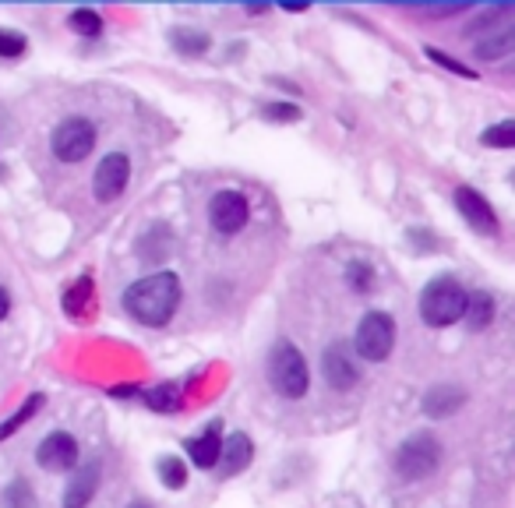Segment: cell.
<instances>
[{
	"label": "cell",
	"instance_id": "cell-10",
	"mask_svg": "<svg viewBox=\"0 0 515 508\" xmlns=\"http://www.w3.org/2000/svg\"><path fill=\"white\" fill-rule=\"evenodd\" d=\"M321 375L336 392H346V388H353L360 381V367H357V360L349 357V349L343 342H332L325 349V357H321Z\"/></svg>",
	"mask_w": 515,
	"mask_h": 508
},
{
	"label": "cell",
	"instance_id": "cell-7",
	"mask_svg": "<svg viewBox=\"0 0 515 508\" xmlns=\"http://www.w3.org/2000/svg\"><path fill=\"white\" fill-rule=\"evenodd\" d=\"M248 215H251V209H248V198L240 191H219L209 205V219H212L215 233H222V237L240 233L248 226Z\"/></svg>",
	"mask_w": 515,
	"mask_h": 508
},
{
	"label": "cell",
	"instance_id": "cell-12",
	"mask_svg": "<svg viewBox=\"0 0 515 508\" xmlns=\"http://www.w3.org/2000/svg\"><path fill=\"white\" fill-rule=\"evenodd\" d=\"M255 459V441L248 438V434H240V431H233L226 441H222V449H219V473L230 480V476H237V473H244L248 466Z\"/></svg>",
	"mask_w": 515,
	"mask_h": 508
},
{
	"label": "cell",
	"instance_id": "cell-20",
	"mask_svg": "<svg viewBox=\"0 0 515 508\" xmlns=\"http://www.w3.org/2000/svg\"><path fill=\"white\" fill-rule=\"evenodd\" d=\"M43 403H46V395H43V392H32V395H29V399H25L22 406H18V413H14V417H7V421H0V441H4V438H11L14 431H22V423H25V421H32V417H36V413L43 410Z\"/></svg>",
	"mask_w": 515,
	"mask_h": 508
},
{
	"label": "cell",
	"instance_id": "cell-18",
	"mask_svg": "<svg viewBox=\"0 0 515 508\" xmlns=\"http://www.w3.org/2000/svg\"><path fill=\"white\" fill-rule=\"evenodd\" d=\"M170 46L180 57H202V53H209L212 40L198 29H170Z\"/></svg>",
	"mask_w": 515,
	"mask_h": 508
},
{
	"label": "cell",
	"instance_id": "cell-9",
	"mask_svg": "<svg viewBox=\"0 0 515 508\" xmlns=\"http://www.w3.org/2000/svg\"><path fill=\"white\" fill-rule=\"evenodd\" d=\"M36 463L50 469V473H68L78 466V441L68 434V431H53L46 434L36 449Z\"/></svg>",
	"mask_w": 515,
	"mask_h": 508
},
{
	"label": "cell",
	"instance_id": "cell-15",
	"mask_svg": "<svg viewBox=\"0 0 515 508\" xmlns=\"http://www.w3.org/2000/svg\"><path fill=\"white\" fill-rule=\"evenodd\" d=\"M219 449H222L219 421L209 423V431H205V434H198V438H187V441H184L187 459L198 466V469H212V466L219 463Z\"/></svg>",
	"mask_w": 515,
	"mask_h": 508
},
{
	"label": "cell",
	"instance_id": "cell-21",
	"mask_svg": "<svg viewBox=\"0 0 515 508\" xmlns=\"http://www.w3.org/2000/svg\"><path fill=\"white\" fill-rule=\"evenodd\" d=\"M145 403H149V410H156V413H176V410H180V385H173V381L156 385L152 392H145Z\"/></svg>",
	"mask_w": 515,
	"mask_h": 508
},
{
	"label": "cell",
	"instance_id": "cell-17",
	"mask_svg": "<svg viewBox=\"0 0 515 508\" xmlns=\"http://www.w3.org/2000/svg\"><path fill=\"white\" fill-rule=\"evenodd\" d=\"M95 304V286H92V276H78L68 290H64V311H71L75 318L86 314L88 307Z\"/></svg>",
	"mask_w": 515,
	"mask_h": 508
},
{
	"label": "cell",
	"instance_id": "cell-30",
	"mask_svg": "<svg viewBox=\"0 0 515 508\" xmlns=\"http://www.w3.org/2000/svg\"><path fill=\"white\" fill-rule=\"evenodd\" d=\"M7 311H11V300H7V290L0 286V322L7 318Z\"/></svg>",
	"mask_w": 515,
	"mask_h": 508
},
{
	"label": "cell",
	"instance_id": "cell-24",
	"mask_svg": "<svg viewBox=\"0 0 515 508\" xmlns=\"http://www.w3.org/2000/svg\"><path fill=\"white\" fill-rule=\"evenodd\" d=\"M156 469H159V480H163V484H167L170 491H180V487L187 484V466L180 463L176 456H163Z\"/></svg>",
	"mask_w": 515,
	"mask_h": 508
},
{
	"label": "cell",
	"instance_id": "cell-16",
	"mask_svg": "<svg viewBox=\"0 0 515 508\" xmlns=\"http://www.w3.org/2000/svg\"><path fill=\"white\" fill-rule=\"evenodd\" d=\"M463 322L470 325L473 332L487 329L494 322V296L487 290H476V294H466V311H463Z\"/></svg>",
	"mask_w": 515,
	"mask_h": 508
},
{
	"label": "cell",
	"instance_id": "cell-13",
	"mask_svg": "<svg viewBox=\"0 0 515 508\" xmlns=\"http://www.w3.org/2000/svg\"><path fill=\"white\" fill-rule=\"evenodd\" d=\"M99 487V463H86L75 469V476L64 487V508H86Z\"/></svg>",
	"mask_w": 515,
	"mask_h": 508
},
{
	"label": "cell",
	"instance_id": "cell-22",
	"mask_svg": "<svg viewBox=\"0 0 515 508\" xmlns=\"http://www.w3.org/2000/svg\"><path fill=\"white\" fill-rule=\"evenodd\" d=\"M4 505L7 508H36L32 484H29V480H22V476H14V480L7 484V491H4Z\"/></svg>",
	"mask_w": 515,
	"mask_h": 508
},
{
	"label": "cell",
	"instance_id": "cell-26",
	"mask_svg": "<svg viewBox=\"0 0 515 508\" xmlns=\"http://www.w3.org/2000/svg\"><path fill=\"white\" fill-rule=\"evenodd\" d=\"M261 117L276 121V124H294V121H301V110L294 103H268V106H261Z\"/></svg>",
	"mask_w": 515,
	"mask_h": 508
},
{
	"label": "cell",
	"instance_id": "cell-2",
	"mask_svg": "<svg viewBox=\"0 0 515 508\" xmlns=\"http://www.w3.org/2000/svg\"><path fill=\"white\" fill-rule=\"evenodd\" d=\"M463 311H466V290L452 276H438L420 290V318L430 329L456 325L463 318Z\"/></svg>",
	"mask_w": 515,
	"mask_h": 508
},
{
	"label": "cell",
	"instance_id": "cell-5",
	"mask_svg": "<svg viewBox=\"0 0 515 508\" xmlns=\"http://www.w3.org/2000/svg\"><path fill=\"white\" fill-rule=\"evenodd\" d=\"M353 346H357V353H360L364 360H371V364L385 360L388 353H392V346H395V322L388 318L385 311H367V314L360 318V325H357Z\"/></svg>",
	"mask_w": 515,
	"mask_h": 508
},
{
	"label": "cell",
	"instance_id": "cell-1",
	"mask_svg": "<svg viewBox=\"0 0 515 508\" xmlns=\"http://www.w3.org/2000/svg\"><path fill=\"white\" fill-rule=\"evenodd\" d=\"M124 307L138 325H149V329H163L176 314L180 307V279L173 272H156V276H145L138 283H131L128 294H124Z\"/></svg>",
	"mask_w": 515,
	"mask_h": 508
},
{
	"label": "cell",
	"instance_id": "cell-25",
	"mask_svg": "<svg viewBox=\"0 0 515 508\" xmlns=\"http://www.w3.org/2000/svg\"><path fill=\"white\" fill-rule=\"evenodd\" d=\"M480 141H483V145H491V149H512L515 145V124L512 121H501V124L487 127V131L480 134Z\"/></svg>",
	"mask_w": 515,
	"mask_h": 508
},
{
	"label": "cell",
	"instance_id": "cell-28",
	"mask_svg": "<svg viewBox=\"0 0 515 508\" xmlns=\"http://www.w3.org/2000/svg\"><path fill=\"white\" fill-rule=\"evenodd\" d=\"M424 53H428V57H430V60H434V64H441V68H448L452 75H463V78H476V75H473L470 68H466V64H459V60H452L448 53H441V50H434V46H428Z\"/></svg>",
	"mask_w": 515,
	"mask_h": 508
},
{
	"label": "cell",
	"instance_id": "cell-14",
	"mask_svg": "<svg viewBox=\"0 0 515 508\" xmlns=\"http://www.w3.org/2000/svg\"><path fill=\"white\" fill-rule=\"evenodd\" d=\"M466 403V392L463 388H456V385H434L424 392V413H428L430 421H445V417H452L459 406Z\"/></svg>",
	"mask_w": 515,
	"mask_h": 508
},
{
	"label": "cell",
	"instance_id": "cell-8",
	"mask_svg": "<svg viewBox=\"0 0 515 508\" xmlns=\"http://www.w3.org/2000/svg\"><path fill=\"white\" fill-rule=\"evenodd\" d=\"M131 180V159L124 152H110V156H103V163L95 167V180H92V187H95V198L99 202H113V198H121L124 195V187H128Z\"/></svg>",
	"mask_w": 515,
	"mask_h": 508
},
{
	"label": "cell",
	"instance_id": "cell-19",
	"mask_svg": "<svg viewBox=\"0 0 515 508\" xmlns=\"http://www.w3.org/2000/svg\"><path fill=\"white\" fill-rule=\"evenodd\" d=\"M512 46H515V29L512 25H505V29H498L494 36L476 42V57H483V60H501V57L512 53Z\"/></svg>",
	"mask_w": 515,
	"mask_h": 508
},
{
	"label": "cell",
	"instance_id": "cell-27",
	"mask_svg": "<svg viewBox=\"0 0 515 508\" xmlns=\"http://www.w3.org/2000/svg\"><path fill=\"white\" fill-rule=\"evenodd\" d=\"M346 279L353 283V290H357V294H367V290H371V283H375V272H371L364 261H349V265H346Z\"/></svg>",
	"mask_w": 515,
	"mask_h": 508
},
{
	"label": "cell",
	"instance_id": "cell-31",
	"mask_svg": "<svg viewBox=\"0 0 515 508\" xmlns=\"http://www.w3.org/2000/svg\"><path fill=\"white\" fill-rule=\"evenodd\" d=\"M128 508H152V505H145V502H131Z\"/></svg>",
	"mask_w": 515,
	"mask_h": 508
},
{
	"label": "cell",
	"instance_id": "cell-23",
	"mask_svg": "<svg viewBox=\"0 0 515 508\" xmlns=\"http://www.w3.org/2000/svg\"><path fill=\"white\" fill-rule=\"evenodd\" d=\"M68 25H71L78 36H99V32H103V18H99L92 7H75L71 18H68Z\"/></svg>",
	"mask_w": 515,
	"mask_h": 508
},
{
	"label": "cell",
	"instance_id": "cell-6",
	"mask_svg": "<svg viewBox=\"0 0 515 508\" xmlns=\"http://www.w3.org/2000/svg\"><path fill=\"white\" fill-rule=\"evenodd\" d=\"M50 149L60 163H82L88 152L95 149V127L88 124L86 117H68L53 127Z\"/></svg>",
	"mask_w": 515,
	"mask_h": 508
},
{
	"label": "cell",
	"instance_id": "cell-3",
	"mask_svg": "<svg viewBox=\"0 0 515 508\" xmlns=\"http://www.w3.org/2000/svg\"><path fill=\"white\" fill-rule=\"evenodd\" d=\"M268 381L286 399H303L307 395V385H311L307 360H303V353L290 339L272 346V353H268Z\"/></svg>",
	"mask_w": 515,
	"mask_h": 508
},
{
	"label": "cell",
	"instance_id": "cell-29",
	"mask_svg": "<svg viewBox=\"0 0 515 508\" xmlns=\"http://www.w3.org/2000/svg\"><path fill=\"white\" fill-rule=\"evenodd\" d=\"M25 36H18V32H7V29H0V57H22L25 53Z\"/></svg>",
	"mask_w": 515,
	"mask_h": 508
},
{
	"label": "cell",
	"instance_id": "cell-11",
	"mask_svg": "<svg viewBox=\"0 0 515 508\" xmlns=\"http://www.w3.org/2000/svg\"><path fill=\"white\" fill-rule=\"evenodd\" d=\"M456 209L463 212V219L470 222L476 233H498V215L487 205V198L473 187H456Z\"/></svg>",
	"mask_w": 515,
	"mask_h": 508
},
{
	"label": "cell",
	"instance_id": "cell-4",
	"mask_svg": "<svg viewBox=\"0 0 515 508\" xmlns=\"http://www.w3.org/2000/svg\"><path fill=\"white\" fill-rule=\"evenodd\" d=\"M441 463V445L430 434H413L395 449V473L402 480H424Z\"/></svg>",
	"mask_w": 515,
	"mask_h": 508
}]
</instances>
